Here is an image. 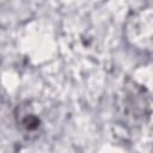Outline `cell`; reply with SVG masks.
I'll return each mask as SVG.
<instances>
[{"mask_svg": "<svg viewBox=\"0 0 153 153\" xmlns=\"http://www.w3.org/2000/svg\"><path fill=\"white\" fill-rule=\"evenodd\" d=\"M18 123L20 124L22 129L27 134L37 131L41 126L39 118L35 114H31V112H24L23 115H19Z\"/></svg>", "mask_w": 153, "mask_h": 153, "instance_id": "6da1fadb", "label": "cell"}]
</instances>
